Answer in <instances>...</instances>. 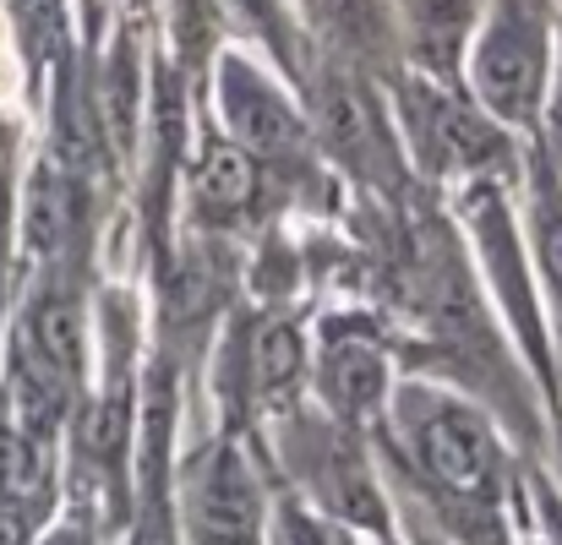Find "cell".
<instances>
[{"instance_id":"obj_1","label":"cell","mask_w":562,"mask_h":545,"mask_svg":"<svg viewBox=\"0 0 562 545\" xmlns=\"http://www.w3.org/2000/svg\"><path fill=\"white\" fill-rule=\"evenodd\" d=\"M196 110L240 154H251L273 181L284 185L290 213H339L345 185L323 170L317 143H312L306 104H301L295 82L273 60H262L257 49H246V44L229 38L213 55V66H207V82L196 93Z\"/></svg>"},{"instance_id":"obj_2","label":"cell","mask_w":562,"mask_h":545,"mask_svg":"<svg viewBox=\"0 0 562 545\" xmlns=\"http://www.w3.org/2000/svg\"><path fill=\"white\" fill-rule=\"evenodd\" d=\"M257 458L273 480V491L295 497L334 530H345L361 545H398L393 497L376 464V447L367 431L323 415L312 398L257 436Z\"/></svg>"},{"instance_id":"obj_3","label":"cell","mask_w":562,"mask_h":545,"mask_svg":"<svg viewBox=\"0 0 562 545\" xmlns=\"http://www.w3.org/2000/svg\"><path fill=\"white\" fill-rule=\"evenodd\" d=\"M448 218L470 251V268L481 279V295L492 306V317L503 322L508 344L519 350L525 371L536 376L547 409L562 415V376L552 355V328H547V306L536 289V268L525 251V224H519V181H475L442 196Z\"/></svg>"},{"instance_id":"obj_4","label":"cell","mask_w":562,"mask_h":545,"mask_svg":"<svg viewBox=\"0 0 562 545\" xmlns=\"http://www.w3.org/2000/svg\"><path fill=\"white\" fill-rule=\"evenodd\" d=\"M301 104L312 121L317 159L345 185V196L376 202V207H404L420 191V181L409 175L393 110H387V82H376L345 60L312 55L301 77Z\"/></svg>"},{"instance_id":"obj_5","label":"cell","mask_w":562,"mask_h":545,"mask_svg":"<svg viewBox=\"0 0 562 545\" xmlns=\"http://www.w3.org/2000/svg\"><path fill=\"white\" fill-rule=\"evenodd\" d=\"M387 110H393L409 175L437 196L475 181H519L525 175V137L497 126L464 93V82L393 71L387 77Z\"/></svg>"},{"instance_id":"obj_6","label":"cell","mask_w":562,"mask_h":545,"mask_svg":"<svg viewBox=\"0 0 562 545\" xmlns=\"http://www.w3.org/2000/svg\"><path fill=\"white\" fill-rule=\"evenodd\" d=\"M562 0H481L470 49H464V93L514 137L536 143L541 99L552 77Z\"/></svg>"},{"instance_id":"obj_7","label":"cell","mask_w":562,"mask_h":545,"mask_svg":"<svg viewBox=\"0 0 562 545\" xmlns=\"http://www.w3.org/2000/svg\"><path fill=\"white\" fill-rule=\"evenodd\" d=\"M176 545H273V480L251 442L202 425L176 458Z\"/></svg>"},{"instance_id":"obj_8","label":"cell","mask_w":562,"mask_h":545,"mask_svg":"<svg viewBox=\"0 0 562 545\" xmlns=\"http://www.w3.org/2000/svg\"><path fill=\"white\" fill-rule=\"evenodd\" d=\"M398 355L387 317L367 300H339L312 311V404L372 436L398 387Z\"/></svg>"},{"instance_id":"obj_9","label":"cell","mask_w":562,"mask_h":545,"mask_svg":"<svg viewBox=\"0 0 562 545\" xmlns=\"http://www.w3.org/2000/svg\"><path fill=\"white\" fill-rule=\"evenodd\" d=\"M240 333H246V398L262 436V425L312 398V311L240 300Z\"/></svg>"},{"instance_id":"obj_10","label":"cell","mask_w":562,"mask_h":545,"mask_svg":"<svg viewBox=\"0 0 562 545\" xmlns=\"http://www.w3.org/2000/svg\"><path fill=\"white\" fill-rule=\"evenodd\" d=\"M66 508L60 447L27 436L0 409V545H38Z\"/></svg>"},{"instance_id":"obj_11","label":"cell","mask_w":562,"mask_h":545,"mask_svg":"<svg viewBox=\"0 0 562 545\" xmlns=\"http://www.w3.org/2000/svg\"><path fill=\"white\" fill-rule=\"evenodd\" d=\"M295 11H301V27H306L317 55L345 60V66L367 71L376 82L404 71L387 0H295Z\"/></svg>"},{"instance_id":"obj_12","label":"cell","mask_w":562,"mask_h":545,"mask_svg":"<svg viewBox=\"0 0 562 545\" xmlns=\"http://www.w3.org/2000/svg\"><path fill=\"white\" fill-rule=\"evenodd\" d=\"M519 224H525V251L536 268V289L547 306V328H552V355L562 376V170L525 143V175H519Z\"/></svg>"},{"instance_id":"obj_13","label":"cell","mask_w":562,"mask_h":545,"mask_svg":"<svg viewBox=\"0 0 562 545\" xmlns=\"http://www.w3.org/2000/svg\"><path fill=\"white\" fill-rule=\"evenodd\" d=\"M218 16H224V27H229L235 44H246L262 60H273L295 82V93H301V77H306V66H312L317 49H312V38L301 27L295 0H218Z\"/></svg>"},{"instance_id":"obj_14","label":"cell","mask_w":562,"mask_h":545,"mask_svg":"<svg viewBox=\"0 0 562 545\" xmlns=\"http://www.w3.org/2000/svg\"><path fill=\"white\" fill-rule=\"evenodd\" d=\"M5 27L27 82L44 88L49 71L77 49V0H5Z\"/></svg>"},{"instance_id":"obj_15","label":"cell","mask_w":562,"mask_h":545,"mask_svg":"<svg viewBox=\"0 0 562 545\" xmlns=\"http://www.w3.org/2000/svg\"><path fill=\"white\" fill-rule=\"evenodd\" d=\"M525 519L536 545H562V491L541 469V458H525Z\"/></svg>"},{"instance_id":"obj_16","label":"cell","mask_w":562,"mask_h":545,"mask_svg":"<svg viewBox=\"0 0 562 545\" xmlns=\"http://www.w3.org/2000/svg\"><path fill=\"white\" fill-rule=\"evenodd\" d=\"M273 545H361V541H350L345 530H334L328 519H317L295 497L273 491Z\"/></svg>"},{"instance_id":"obj_17","label":"cell","mask_w":562,"mask_h":545,"mask_svg":"<svg viewBox=\"0 0 562 545\" xmlns=\"http://www.w3.org/2000/svg\"><path fill=\"white\" fill-rule=\"evenodd\" d=\"M536 148L562 170V11H558V49H552V77H547V99H541Z\"/></svg>"},{"instance_id":"obj_18","label":"cell","mask_w":562,"mask_h":545,"mask_svg":"<svg viewBox=\"0 0 562 545\" xmlns=\"http://www.w3.org/2000/svg\"><path fill=\"white\" fill-rule=\"evenodd\" d=\"M541 469L552 475V486L562 491V415H552V431H547V453H541Z\"/></svg>"},{"instance_id":"obj_19","label":"cell","mask_w":562,"mask_h":545,"mask_svg":"<svg viewBox=\"0 0 562 545\" xmlns=\"http://www.w3.org/2000/svg\"><path fill=\"white\" fill-rule=\"evenodd\" d=\"M126 5H137V11H154V0H126Z\"/></svg>"},{"instance_id":"obj_20","label":"cell","mask_w":562,"mask_h":545,"mask_svg":"<svg viewBox=\"0 0 562 545\" xmlns=\"http://www.w3.org/2000/svg\"><path fill=\"white\" fill-rule=\"evenodd\" d=\"M0 289H5V284H0Z\"/></svg>"}]
</instances>
